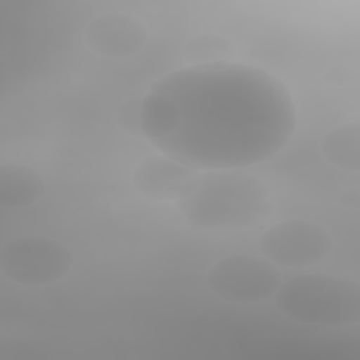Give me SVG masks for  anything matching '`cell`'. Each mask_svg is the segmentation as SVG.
<instances>
[{
    "label": "cell",
    "mask_w": 360,
    "mask_h": 360,
    "mask_svg": "<svg viewBox=\"0 0 360 360\" xmlns=\"http://www.w3.org/2000/svg\"><path fill=\"white\" fill-rule=\"evenodd\" d=\"M149 34L145 24L122 13H107L89 22L84 31L87 48L107 58H127L142 51Z\"/></svg>",
    "instance_id": "obj_6"
},
{
    "label": "cell",
    "mask_w": 360,
    "mask_h": 360,
    "mask_svg": "<svg viewBox=\"0 0 360 360\" xmlns=\"http://www.w3.org/2000/svg\"><path fill=\"white\" fill-rule=\"evenodd\" d=\"M280 267L263 256L233 253L217 260L205 276L211 292L232 304H256L281 284Z\"/></svg>",
    "instance_id": "obj_4"
},
{
    "label": "cell",
    "mask_w": 360,
    "mask_h": 360,
    "mask_svg": "<svg viewBox=\"0 0 360 360\" xmlns=\"http://www.w3.org/2000/svg\"><path fill=\"white\" fill-rule=\"evenodd\" d=\"M259 249L262 256L277 267L307 269L328 259L333 240L318 224L307 219H285L262 233Z\"/></svg>",
    "instance_id": "obj_5"
},
{
    "label": "cell",
    "mask_w": 360,
    "mask_h": 360,
    "mask_svg": "<svg viewBox=\"0 0 360 360\" xmlns=\"http://www.w3.org/2000/svg\"><path fill=\"white\" fill-rule=\"evenodd\" d=\"M352 80V73L349 68L343 65H336L329 68L323 75V83L332 87H340Z\"/></svg>",
    "instance_id": "obj_13"
},
{
    "label": "cell",
    "mask_w": 360,
    "mask_h": 360,
    "mask_svg": "<svg viewBox=\"0 0 360 360\" xmlns=\"http://www.w3.org/2000/svg\"><path fill=\"white\" fill-rule=\"evenodd\" d=\"M180 108L162 94H146L141 105V132L149 139L172 135L180 125Z\"/></svg>",
    "instance_id": "obj_10"
},
{
    "label": "cell",
    "mask_w": 360,
    "mask_h": 360,
    "mask_svg": "<svg viewBox=\"0 0 360 360\" xmlns=\"http://www.w3.org/2000/svg\"><path fill=\"white\" fill-rule=\"evenodd\" d=\"M73 264L75 257L68 246L45 236L10 240L0 252L1 274L28 287L56 283L70 273Z\"/></svg>",
    "instance_id": "obj_3"
},
{
    "label": "cell",
    "mask_w": 360,
    "mask_h": 360,
    "mask_svg": "<svg viewBox=\"0 0 360 360\" xmlns=\"http://www.w3.org/2000/svg\"><path fill=\"white\" fill-rule=\"evenodd\" d=\"M179 211L193 228H252L271 211L270 191L255 174L243 170L200 173L180 200Z\"/></svg>",
    "instance_id": "obj_1"
},
{
    "label": "cell",
    "mask_w": 360,
    "mask_h": 360,
    "mask_svg": "<svg viewBox=\"0 0 360 360\" xmlns=\"http://www.w3.org/2000/svg\"><path fill=\"white\" fill-rule=\"evenodd\" d=\"M45 193L42 176L20 163H7L0 167V205L21 208L35 204Z\"/></svg>",
    "instance_id": "obj_8"
},
{
    "label": "cell",
    "mask_w": 360,
    "mask_h": 360,
    "mask_svg": "<svg viewBox=\"0 0 360 360\" xmlns=\"http://www.w3.org/2000/svg\"><path fill=\"white\" fill-rule=\"evenodd\" d=\"M323 158L333 166L357 173L360 170V127L347 122L332 128L321 142Z\"/></svg>",
    "instance_id": "obj_9"
},
{
    "label": "cell",
    "mask_w": 360,
    "mask_h": 360,
    "mask_svg": "<svg viewBox=\"0 0 360 360\" xmlns=\"http://www.w3.org/2000/svg\"><path fill=\"white\" fill-rule=\"evenodd\" d=\"M200 172L169 156L155 155L142 159L132 183L145 197L155 201H180L195 184Z\"/></svg>",
    "instance_id": "obj_7"
},
{
    "label": "cell",
    "mask_w": 360,
    "mask_h": 360,
    "mask_svg": "<svg viewBox=\"0 0 360 360\" xmlns=\"http://www.w3.org/2000/svg\"><path fill=\"white\" fill-rule=\"evenodd\" d=\"M143 96H135L125 100L117 112V122L122 131L132 136L141 135V105Z\"/></svg>",
    "instance_id": "obj_12"
},
{
    "label": "cell",
    "mask_w": 360,
    "mask_h": 360,
    "mask_svg": "<svg viewBox=\"0 0 360 360\" xmlns=\"http://www.w3.org/2000/svg\"><path fill=\"white\" fill-rule=\"evenodd\" d=\"M236 53L235 42L226 35L217 32L200 34L188 39L184 46V56L191 63L232 60Z\"/></svg>",
    "instance_id": "obj_11"
},
{
    "label": "cell",
    "mask_w": 360,
    "mask_h": 360,
    "mask_svg": "<svg viewBox=\"0 0 360 360\" xmlns=\"http://www.w3.org/2000/svg\"><path fill=\"white\" fill-rule=\"evenodd\" d=\"M273 297L276 308L301 325L349 328L360 321V287L350 278L298 274L281 281Z\"/></svg>",
    "instance_id": "obj_2"
}]
</instances>
